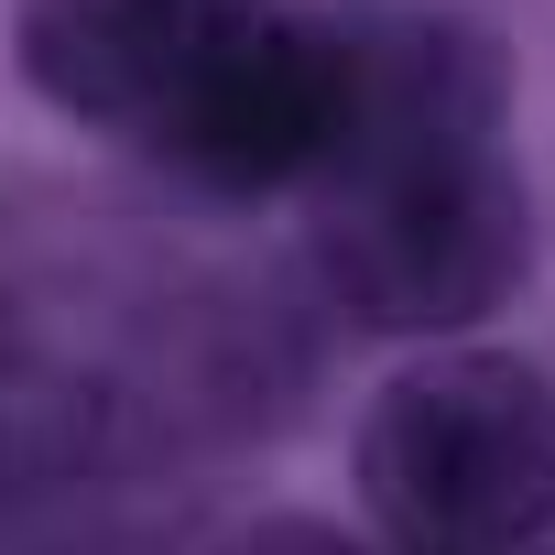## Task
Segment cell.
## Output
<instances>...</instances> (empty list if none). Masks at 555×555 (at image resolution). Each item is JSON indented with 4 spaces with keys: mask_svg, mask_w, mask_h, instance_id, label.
Here are the masks:
<instances>
[{
    "mask_svg": "<svg viewBox=\"0 0 555 555\" xmlns=\"http://www.w3.org/2000/svg\"><path fill=\"white\" fill-rule=\"evenodd\" d=\"M272 306L185 272L142 218L0 185V501L250 425Z\"/></svg>",
    "mask_w": 555,
    "mask_h": 555,
    "instance_id": "cell-1",
    "label": "cell"
},
{
    "mask_svg": "<svg viewBox=\"0 0 555 555\" xmlns=\"http://www.w3.org/2000/svg\"><path fill=\"white\" fill-rule=\"evenodd\" d=\"M349 120L306 175L317 284L371 338H447L512 306L533 261V196L512 175L501 34L457 12H338Z\"/></svg>",
    "mask_w": 555,
    "mask_h": 555,
    "instance_id": "cell-2",
    "label": "cell"
},
{
    "mask_svg": "<svg viewBox=\"0 0 555 555\" xmlns=\"http://www.w3.org/2000/svg\"><path fill=\"white\" fill-rule=\"evenodd\" d=\"M360 501L392 555H522L555 533V382L522 349H425L360 414Z\"/></svg>",
    "mask_w": 555,
    "mask_h": 555,
    "instance_id": "cell-3",
    "label": "cell"
},
{
    "mask_svg": "<svg viewBox=\"0 0 555 555\" xmlns=\"http://www.w3.org/2000/svg\"><path fill=\"white\" fill-rule=\"evenodd\" d=\"M338 120H349V44H338V12H261L142 120V153L164 185L185 196H284L306 185L327 153H338Z\"/></svg>",
    "mask_w": 555,
    "mask_h": 555,
    "instance_id": "cell-4",
    "label": "cell"
},
{
    "mask_svg": "<svg viewBox=\"0 0 555 555\" xmlns=\"http://www.w3.org/2000/svg\"><path fill=\"white\" fill-rule=\"evenodd\" d=\"M261 12V0H23L12 55L34 99H55L88 131L142 142V120Z\"/></svg>",
    "mask_w": 555,
    "mask_h": 555,
    "instance_id": "cell-5",
    "label": "cell"
},
{
    "mask_svg": "<svg viewBox=\"0 0 555 555\" xmlns=\"http://www.w3.org/2000/svg\"><path fill=\"white\" fill-rule=\"evenodd\" d=\"M218 555H360L338 522H306V512H272V522H250V533H229Z\"/></svg>",
    "mask_w": 555,
    "mask_h": 555,
    "instance_id": "cell-6",
    "label": "cell"
},
{
    "mask_svg": "<svg viewBox=\"0 0 555 555\" xmlns=\"http://www.w3.org/2000/svg\"><path fill=\"white\" fill-rule=\"evenodd\" d=\"M522 555H544V544H522Z\"/></svg>",
    "mask_w": 555,
    "mask_h": 555,
    "instance_id": "cell-7",
    "label": "cell"
}]
</instances>
